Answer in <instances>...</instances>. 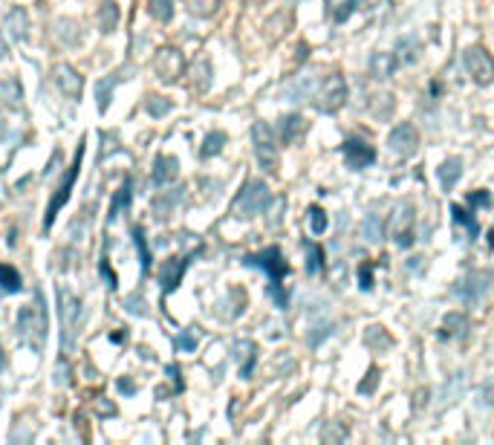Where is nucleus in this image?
Returning a JSON list of instances; mask_svg holds the SVG:
<instances>
[{
	"label": "nucleus",
	"mask_w": 494,
	"mask_h": 445,
	"mask_svg": "<svg viewBox=\"0 0 494 445\" xmlns=\"http://www.w3.org/2000/svg\"><path fill=\"white\" fill-rule=\"evenodd\" d=\"M390 238L399 249H411L414 246V208L411 205H399L390 217Z\"/></svg>",
	"instance_id": "obj_6"
},
{
	"label": "nucleus",
	"mask_w": 494,
	"mask_h": 445,
	"mask_svg": "<svg viewBox=\"0 0 494 445\" xmlns=\"http://www.w3.org/2000/svg\"><path fill=\"white\" fill-rule=\"evenodd\" d=\"M191 9L197 12V15H208V12H214V6H217V0H191Z\"/></svg>",
	"instance_id": "obj_31"
},
{
	"label": "nucleus",
	"mask_w": 494,
	"mask_h": 445,
	"mask_svg": "<svg viewBox=\"0 0 494 445\" xmlns=\"http://www.w3.org/2000/svg\"><path fill=\"white\" fill-rule=\"evenodd\" d=\"M373 116H379V119H388L390 113H393V95H388V93H382V95H376V102H373Z\"/></svg>",
	"instance_id": "obj_24"
},
{
	"label": "nucleus",
	"mask_w": 494,
	"mask_h": 445,
	"mask_svg": "<svg viewBox=\"0 0 494 445\" xmlns=\"http://www.w3.org/2000/svg\"><path fill=\"white\" fill-rule=\"evenodd\" d=\"M186 266H188V260L186 258H174L168 266L162 269V284H165V289H174L177 284H179V277H182V272H186Z\"/></svg>",
	"instance_id": "obj_15"
},
{
	"label": "nucleus",
	"mask_w": 494,
	"mask_h": 445,
	"mask_svg": "<svg viewBox=\"0 0 494 445\" xmlns=\"http://www.w3.org/2000/svg\"><path fill=\"white\" fill-rule=\"evenodd\" d=\"M153 15H157L159 21L171 18V0H153Z\"/></svg>",
	"instance_id": "obj_29"
},
{
	"label": "nucleus",
	"mask_w": 494,
	"mask_h": 445,
	"mask_svg": "<svg viewBox=\"0 0 494 445\" xmlns=\"http://www.w3.org/2000/svg\"><path fill=\"white\" fill-rule=\"evenodd\" d=\"M361 9H382V6H390V0H359Z\"/></svg>",
	"instance_id": "obj_38"
},
{
	"label": "nucleus",
	"mask_w": 494,
	"mask_h": 445,
	"mask_svg": "<svg viewBox=\"0 0 494 445\" xmlns=\"http://www.w3.org/2000/svg\"><path fill=\"white\" fill-rule=\"evenodd\" d=\"M269 203H272L269 185H266L263 179H251V183H246V188L240 191V197L234 203V214L237 217H255V214L266 212Z\"/></svg>",
	"instance_id": "obj_1"
},
{
	"label": "nucleus",
	"mask_w": 494,
	"mask_h": 445,
	"mask_svg": "<svg viewBox=\"0 0 494 445\" xmlns=\"http://www.w3.org/2000/svg\"><path fill=\"white\" fill-rule=\"evenodd\" d=\"M341 150H344L347 165L350 168H356V171L370 168V165L376 162V150H373V145H367L364 139H347V142L341 145Z\"/></svg>",
	"instance_id": "obj_9"
},
{
	"label": "nucleus",
	"mask_w": 494,
	"mask_h": 445,
	"mask_svg": "<svg viewBox=\"0 0 494 445\" xmlns=\"http://www.w3.org/2000/svg\"><path fill=\"white\" fill-rule=\"evenodd\" d=\"M462 385H465V376H462V373H457V376H454V385H451V387L445 385V399H448V402H457V396H460V391H462Z\"/></svg>",
	"instance_id": "obj_28"
},
{
	"label": "nucleus",
	"mask_w": 494,
	"mask_h": 445,
	"mask_svg": "<svg viewBox=\"0 0 494 445\" xmlns=\"http://www.w3.org/2000/svg\"><path fill=\"white\" fill-rule=\"evenodd\" d=\"M309 93H313V78H301L298 84H292L287 90V99L289 102H301V99H309Z\"/></svg>",
	"instance_id": "obj_21"
},
{
	"label": "nucleus",
	"mask_w": 494,
	"mask_h": 445,
	"mask_svg": "<svg viewBox=\"0 0 494 445\" xmlns=\"http://www.w3.org/2000/svg\"><path fill=\"white\" fill-rule=\"evenodd\" d=\"M333 330H335L333 324H324V327H315V332H309V344H313V347H315V344H321V339H324V336H330V332H333Z\"/></svg>",
	"instance_id": "obj_33"
},
{
	"label": "nucleus",
	"mask_w": 494,
	"mask_h": 445,
	"mask_svg": "<svg viewBox=\"0 0 494 445\" xmlns=\"http://www.w3.org/2000/svg\"><path fill=\"white\" fill-rule=\"evenodd\" d=\"M491 402H494V399H491V385H486L483 391H480V405L486 408V405H491Z\"/></svg>",
	"instance_id": "obj_39"
},
{
	"label": "nucleus",
	"mask_w": 494,
	"mask_h": 445,
	"mask_svg": "<svg viewBox=\"0 0 494 445\" xmlns=\"http://www.w3.org/2000/svg\"><path fill=\"white\" fill-rule=\"evenodd\" d=\"M0 289H6V292L21 289V275L12 266H3V263H0Z\"/></svg>",
	"instance_id": "obj_19"
},
{
	"label": "nucleus",
	"mask_w": 494,
	"mask_h": 445,
	"mask_svg": "<svg viewBox=\"0 0 494 445\" xmlns=\"http://www.w3.org/2000/svg\"><path fill=\"white\" fill-rule=\"evenodd\" d=\"M396 64H399V58L393 52H376L373 58H370V69H373L376 78H390L393 69H396Z\"/></svg>",
	"instance_id": "obj_13"
},
{
	"label": "nucleus",
	"mask_w": 494,
	"mask_h": 445,
	"mask_svg": "<svg viewBox=\"0 0 494 445\" xmlns=\"http://www.w3.org/2000/svg\"><path fill=\"white\" fill-rule=\"evenodd\" d=\"M251 133H255V154H258V162H260L269 174H275V171H278V148H275L272 130L266 128L263 122H258Z\"/></svg>",
	"instance_id": "obj_7"
},
{
	"label": "nucleus",
	"mask_w": 494,
	"mask_h": 445,
	"mask_svg": "<svg viewBox=\"0 0 494 445\" xmlns=\"http://www.w3.org/2000/svg\"><path fill=\"white\" fill-rule=\"evenodd\" d=\"M344 437H347V431L338 428V425H327V428H324V440H344Z\"/></svg>",
	"instance_id": "obj_35"
},
{
	"label": "nucleus",
	"mask_w": 494,
	"mask_h": 445,
	"mask_svg": "<svg viewBox=\"0 0 494 445\" xmlns=\"http://www.w3.org/2000/svg\"><path fill=\"white\" fill-rule=\"evenodd\" d=\"M223 142H225V136L223 133H211L208 139H205V148H203V157H214L217 150L223 148Z\"/></svg>",
	"instance_id": "obj_26"
},
{
	"label": "nucleus",
	"mask_w": 494,
	"mask_h": 445,
	"mask_svg": "<svg viewBox=\"0 0 494 445\" xmlns=\"http://www.w3.org/2000/svg\"><path fill=\"white\" fill-rule=\"evenodd\" d=\"M451 214H454V223H460V226H465V229H469V238H471V240H474L477 234H480V226H477V220L471 217L474 212L469 214V212H465L462 205H451Z\"/></svg>",
	"instance_id": "obj_17"
},
{
	"label": "nucleus",
	"mask_w": 494,
	"mask_h": 445,
	"mask_svg": "<svg viewBox=\"0 0 494 445\" xmlns=\"http://www.w3.org/2000/svg\"><path fill=\"white\" fill-rule=\"evenodd\" d=\"M177 174V162L174 159H159L157 162V183H168Z\"/></svg>",
	"instance_id": "obj_25"
},
{
	"label": "nucleus",
	"mask_w": 494,
	"mask_h": 445,
	"mask_svg": "<svg viewBox=\"0 0 494 445\" xmlns=\"http://www.w3.org/2000/svg\"><path fill=\"white\" fill-rule=\"evenodd\" d=\"M379 376H382V373L373 367L370 373H367V379L359 385V393H373V391H376V385H379Z\"/></svg>",
	"instance_id": "obj_27"
},
{
	"label": "nucleus",
	"mask_w": 494,
	"mask_h": 445,
	"mask_svg": "<svg viewBox=\"0 0 494 445\" xmlns=\"http://www.w3.org/2000/svg\"><path fill=\"white\" fill-rule=\"evenodd\" d=\"M321 263H324V252H321V246L309 243V246H306V272H309V275L321 272Z\"/></svg>",
	"instance_id": "obj_22"
},
{
	"label": "nucleus",
	"mask_w": 494,
	"mask_h": 445,
	"mask_svg": "<svg viewBox=\"0 0 494 445\" xmlns=\"http://www.w3.org/2000/svg\"><path fill=\"white\" fill-rule=\"evenodd\" d=\"M388 145H390V150L396 157H414L416 154V148H419V133H416V128L411 122H402V124H396V128L390 130V136H388Z\"/></svg>",
	"instance_id": "obj_8"
},
{
	"label": "nucleus",
	"mask_w": 494,
	"mask_h": 445,
	"mask_svg": "<svg viewBox=\"0 0 494 445\" xmlns=\"http://www.w3.org/2000/svg\"><path fill=\"white\" fill-rule=\"evenodd\" d=\"M179 347H182V350H188V353H191L194 347H197V336H191V332H182V336H179Z\"/></svg>",
	"instance_id": "obj_37"
},
{
	"label": "nucleus",
	"mask_w": 494,
	"mask_h": 445,
	"mask_svg": "<svg viewBox=\"0 0 494 445\" xmlns=\"http://www.w3.org/2000/svg\"><path fill=\"white\" fill-rule=\"evenodd\" d=\"M81 154H84V145H78V154H76V162L69 165V176L61 183V188H58V194H55V200L49 203V212H47V226L55 220V214H58V208L64 205V200L69 197V191H73V183H76V176H78V165H81Z\"/></svg>",
	"instance_id": "obj_10"
},
{
	"label": "nucleus",
	"mask_w": 494,
	"mask_h": 445,
	"mask_svg": "<svg viewBox=\"0 0 494 445\" xmlns=\"http://www.w3.org/2000/svg\"><path fill=\"white\" fill-rule=\"evenodd\" d=\"M359 275H361V289H370L373 286V266H370V263H361Z\"/></svg>",
	"instance_id": "obj_34"
},
{
	"label": "nucleus",
	"mask_w": 494,
	"mask_h": 445,
	"mask_svg": "<svg viewBox=\"0 0 494 445\" xmlns=\"http://www.w3.org/2000/svg\"><path fill=\"white\" fill-rule=\"evenodd\" d=\"M356 9H359V0H347V3H344L341 9H338L333 18H335L338 23H344V21H347V15H350V12H356Z\"/></svg>",
	"instance_id": "obj_32"
},
{
	"label": "nucleus",
	"mask_w": 494,
	"mask_h": 445,
	"mask_svg": "<svg viewBox=\"0 0 494 445\" xmlns=\"http://www.w3.org/2000/svg\"><path fill=\"white\" fill-rule=\"evenodd\" d=\"M462 64L474 78V84H491L494 81V58L483 47H469L462 52Z\"/></svg>",
	"instance_id": "obj_3"
},
{
	"label": "nucleus",
	"mask_w": 494,
	"mask_h": 445,
	"mask_svg": "<svg viewBox=\"0 0 494 445\" xmlns=\"http://www.w3.org/2000/svg\"><path fill=\"white\" fill-rule=\"evenodd\" d=\"M489 284H491V272H486V269L471 272V275H465L462 281H457L454 295L462 304H469V307H477V304L483 301V295L489 292Z\"/></svg>",
	"instance_id": "obj_2"
},
{
	"label": "nucleus",
	"mask_w": 494,
	"mask_h": 445,
	"mask_svg": "<svg viewBox=\"0 0 494 445\" xmlns=\"http://www.w3.org/2000/svg\"><path fill=\"white\" fill-rule=\"evenodd\" d=\"M0 55H3V41H0Z\"/></svg>",
	"instance_id": "obj_40"
},
{
	"label": "nucleus",
	"mask_w": 494,
	"mask_h": 445,
	"mask_svg": "<svg viewBox=\"0 0 494 445\" xmlns=\"http://www.w3.org/2000/svg\"><path fill=\"white\" fill-rule=\"evenodd\" d=\"M416 58H419V44H416V38H405V41H399V61L414 64Z\"/></svg>",
	"instance_id": "obj_20"
},
{
	"label": "nucleus",
	"mask_w": 494,
	"mask_h": 445,
	"mask_svg": "<svg viewBox=\"0 0 494 445\" xmlns=\"http://www.w3.org/2000/svg\"><path fill=\"white\" fill-rule=\"evenodd\" d=\"M364 341L370 344V347H379V350H388V347L393 344L390 341V336H388V330L385 327H367V332H364Z\"/></svg>",
	"instance_id": "obj_18"
},
{
	"label": "nucleus",
	"mask_w": 494,
	"mask_h": 445,
	"mask_svg": "<svg viewBox=\"0 0 494 445\" xmlns=\"http://www.w3.org/2000/svg\"><path fill=\"white\" fill-rule=\"evenodd\" d=\"M469 205H471V212H474L477 205H486V208H489V205H491V197H489V191H474L471 197H469Z\"/></svg>",
	"instance_id": "obj_30"
},
{
	"label": "nucleus",
	"mask_w": 494,
	"mask_h": 445,
	"mask_svg": "<svg viewBox=\"0 0 494 445\" xmlns=\"http://www.w3.org/2000/svg\"><path fill=\"white\" fill-rule=\"evenodd\" d=\"M243 263H249V266H260L266 275L272 277V284H280L289 275V263L284 260V255H280L278 246L263 249V252H258V255H249Z\"/></svg>",
	"instance_id": "obj_4"
},
{
	"label": "nucleus",
	"mask_w": 494,
	"mask_h": 445,
	"mask_svg": "<svg viewBox=\"0 0 494 445\" xmlns=\"http://www.w3.org/2000/svg\"><path fill=\"white\" fill-rule=\"evenodd\" d=\"M306 214H309V226H313V234H324V231H327V214H324L321 205H313Z\"/></svg>",
	"instance_id": "obj_23"
},
{
	"label": "nucleus",
	"mask_w": 494,
	"mask_h": 445,
	"mask_svg": "<svg viewBox=\"0 0 494 445\" xmlns=\"http://www.w3.org/2000/svg\"><path fill=\"white\" fill-rule=\"evenodd\" d=\"M382 234H385L382 220H379L376 214H367L364 223H361V238H364L367 243H379V240H382Z\"/></svg>",
	"instance_id": "obj_16"
},
{
	"label": "nucleus",
	"mask_w": 494,
	"mask_h": 445,
	"mask_svg": "<svg viewBox=\"0 0 494 445\" xmlns=\"http://www.w3.org/2000/svg\"><path fill=\"white\" fill-rule=\"evenodd\" d=\"M460 176H462V159L451 157V159H445V162L440 165V183H442L445 191L454 188V185L460 183Z\"/></svg>",
	"instance_id": "obj_12"
},
{
	"label": "nucleus",
	"mask_w": 494,
	"mask_h": 445,
	"mask_svg": "<svg viewBox=\"0 0 494 445\" xmlns=\"http://www.w3.org/2000/svg\"><path fill=\"white\" fill-rule=\"evenodd\" d=\"M304 130H306V119H304V116L292 113V116H284V119H280V139H284L287 145L295 142V139H301Z\"/></svg>",
	"instance_id": "obj_11"
},
{
	"label": "nucleus",
	"mask_w": 494,
	"mask_h": 445,
	"mask_svg": "<svg viewBox=\"0 0 494 445\" xmlns=\"http://www.w3.org/2000/svg\"><path fill=\"white\" fill-rule=\"evenodd\" d=\"M344 102H347V81L338 76V73H333V76L318 87L315 104H318V110H324V113H335V110L341 107Z\"/></svg>",
	"instance_id": "obj_5"
},
{
	"label": "nucleus",
	"mask_w": 494,
	"mask_h": 445,
	"mask_svg": "<svg viewBox=\"0 0 494 445\" xmlns=\"http://www.w3.org/2000/svg\"><path fill=\"white\" fill-rule=\"evenodd\" d=\"M465 330H469L465 315H462V312H448L445 321H442L440 336H442V339H460V336H465Z\"/></svg>",
	"instance_id": "obj_14"
},
{
	"label": "nucleus",
	"mask_w": 494,
	"mask_h": 445,
	"mask_svg": "<svg viewBox=\"0 0 494 445\" xmlns=\"http://www.w3.org/2000/svg\"><path fill=\"white\" fill-rule=\"evenodd\" d=\"M269 292H272V298L278 301V307H287V292H284V286H280V284H272Z\"/></svg>",
	"instance_id": "obj_36"
}]
</instances>
